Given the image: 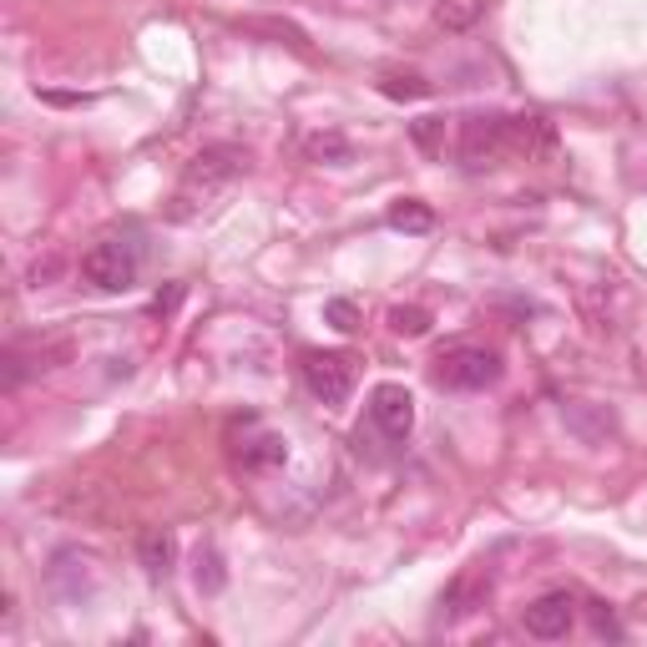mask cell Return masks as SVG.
<instances>
[{"label":"cell","mask_w":647,"mask_h":647,"mask_svg":"<svg viewBox=\"0 0 647 647\" xmlns=\"http://www.w3.org/2000/svg\"><path fill=\"white\" fill-rule=\"evenodd\" d=\"M370 425L384 440H405L415 430V400L405 384H374L370 390Z\"/></svg>","instance_id":"obj_6"},{"label":"cell","mask_w":647,"mask_h":647,"mask_svg":"<svg viewBox=\"0 0 647 647\" xmlns=\"http://www.w3.org/2000/svg\"><path fill=\"white\" fill-rule=\"evenodd\" d=\"M330 319H334V330H355V304H349V299H334Z\"/></svg>","instance_id":"obj_19"},{"label":"cell","mask_w":647,"mask_h":647,"mask_svg":"<svg viewBox=\"0 0 647 647\" xmlns=\"http://www.w3.org/2000/svg\"><path fill=\"white\" fill-rule=\"evenodd\" d=\"M299 370H304L309 395L324 400V405H344L349 390H355V359L344 349H309Z\"/></svg>","instance_id":"obj_3"},{"label":"cell","mask_w":647,"mask_h":647,"mask_svg":"<svg viewBox=\"0 0 647 647\" xmlns=\"http://www.w3.org/2000/svg\"><path fill=\"white\" fill-rule=\"evenodd\" d=\"M390 228H400V233H430V228H436V212L425 208L420 198H400L395 208H390Z\"/></svg>","instance_id":"obj_9"},{"label":"cell","mask_w":647,"mask_h":647,"mask_svg":"<svg viewBox=\"0 0 647 647\" xmlns=\"http://www.w3.org/2000/svg\"><path fill=\"white\" fill-rule=\"evenodd\" d=\"M304 158L309 162H349V142L339 132H319L304 142Z\"/></svg>","instance_id":"obj_12"},{"label":"cell","mask_w":647,"mask_h":647,"mask_svg":"<svg viewBox=\"0 0 647 647\" xmlns=\"http://www.w3.org/2000/svg\"><path fill=\"white\" fill-rule=\"evenodd\" d=\"M501 152H511V117L490 112V117H465L461 127V162L471 172L496 167Z\"/></svg>","instance_id":"obj_4"},{"label":"cell","mask_w":647,"mask_h":647,"mask_svg":"<svg viewBox=\"0 0 647 647\" xmlns=\"http://www.w3.org/2000/svg\"><path fill=\"white\" fill-rule=\"evenodd\" d=\"M137 274H142V249H137L132 239H102L86 258H81V278L102 293L132 289Z\"/></svg>","instance_id":"obj_1"},{"label":"cell","mask_w":647,"mask_h":647,"mask_svg":"<svg viewBox=\"0 0 647 647\" xmlns=\"http://www.w3.org/2000/svg\"><path fill=\"white\" fill-rule=\"evenodd\" d=\"M592 627L602 637H622V627H617V617H612L608 608H602V602H592Z\"/></svg>","instance_id":"obj_18"},{"label":"cell","mask_w":647,"mask_h":647,"mask_svg":"<svg viewBox=\"0 0 647 647\" xmlns=\"http://www.w3.org/2000/svg\"><path fill=\"white\" fill-rule=\"evenodd\" d=\"M390 330L405 334V339H420V334L430 330V314H425L420 304H400V309H390Z\"/></svg>","instance_id":"obj_14"},{"label":"cell","mask_w":647,"mask_h":647,"mask_svg":"<svg viewBox=\"0 0 647 647\" xmlns=\"http://www.w3.org/2000/svg\"><path fill=\"white\" fill-rule=\"evenodd\" d=\"M284 455H289V446L278 436H258L253 446H243V465H284Z\"/></svg>","instance_id":"obj_15"},{"label":"cell","mask_w":647,"mask_h":647,"mask_svg":"<svg viewBox=\"0 0 647 647\" xmlns=\"http://www.w3.org/2000/svg\"><path fill=\"white\" fill-rule=\"evenodd\" d=\"M249 167V152H243V147H203L198 158L187 162V172H183V198L187 193H218V187L223 183H233V177H239V172Z\"/></svg>","instance_id":"obj_5"},{"label":"cell","mask_w":647,"mask_h":647,"mask_svg":"<svg viewBox=\"0 0 647 647\" xmlns=\"http://www.w3.org/2000/svg\"><path fill=\"white\" fill-rule=\"evenodd\" d=\"M239 31H253V36H274L278 46H293V51H309V41L299 26H289V21H239Z\"/></svg>","instance_id":"obj_11"},{"label":"cell","mask_w":647,"mask_h":647,"mask_svg":"<svg viewBox=\"0 0 647 647\" xmlns=\"http://www.w3.org/2000/svg\"><path fill=\"white\" fill-rule=\"evenodd\" d=\"M486 592H490V577H486V571H465V577H455L446 592H440V622L471 617V612L486 602Z\"/></svg>","instance_id":"obj_8"},{"label":"cell","mask_w":647,"mask_h":647,"mask_svg":"<svg viewBox=\"0 0 647 647\" xmlns=\"http://www.w3.org/2000/svg\"><path fill=\"white\" fill-rule=\"evenodd\" d=\"M521 622H527V633H531V637H542V643H556V637H567V633H571V622H577V597H571V592H546V597H536Z\"/></svg>","instance_id":"obj_7"},{"label":"cell","mask_w":647,"mask_h":647,"mask_svg":"<svg viewBox=\"0 0 647 647\" xmlns=\"http://www.w3.org/2000/svg\"><path fill=\"white\" fill-rule=\"evenodd\" d=\"M142 567H147V577H167L172 571V536L147 531L142 536Z\"/></svg>","instance_id":"obj_10"},{"label":"cell","mask_w":647,"mask_h":647,"mask_svg":"<svg viewBox=\"0 0 647 647\" xmlns=\"http://www.w3.org/2000/svg\"><path fill=\"white\" fill-rule=\"evenodd\" d=\"M223 562H218V552H198V587L203 592H223Z\"/></svg>","instance_id":"obj_16"},{"label":"cell","mask_w":647,"mask_h":647,"mask_svg":"<svg viewBox=\"0 0 647 647\" xmlns=\"http://www.w3.org/2000/svg\"><path fill=\"white\" fill-rule=\"evenodd\" d=\"M501 380V355L486 344H455L436 359V384L440 390H486Z\"/></svg>","instance_id":"obj_2"},{"label":"cell","mask_w":647,"mask_h":647,"mask_svg":"<svg viewBox=\"0 0 647 647\" xmlns=\"http://www.w3.org/2000/svg\"><path fill=\"white\" fill-rule=\"evenodd\" d=\"M380 92H384V96H395V102H415V96H430V81L400 77V71H384V77H380Z\"/></svg>","instance_id":"obj_13"},{"label":"cell","mask_w":647,"mask_h":647,"mask_svg":"<svg viewBox=\"0 0 647 647\" xmlns=\"http://www.w3.org/2000/svg\"><path fill=\"white\" fill-rule=\"evenodd\" d=\"M440 132H446V122H440V117L415 122V142H420L425 152H436V147H440Z\"/></svg>","instance_id":"obj_17"}]
</instances>
